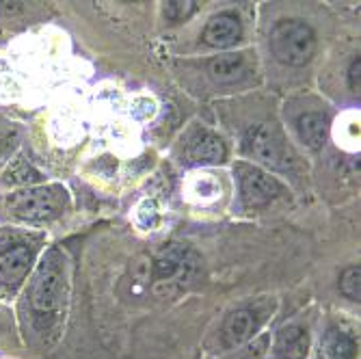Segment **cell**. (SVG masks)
Returning <instances> with one entry per match:
<instances>
[{"instance_id":"1","label":"cell","mask_w":361,"mask_h":359,"mask_svg":"<svg viewBox=\"0 0 361 359\" xmlns=\"http://www.w3.org/2000/svg\"><path fill=\"white\" fill-rule=\"evenodd\" d=\"M68 264L59 249H48L32 269L18 301V322L24 344L32 351H50L63 331L68 310Z\"/></svg>"},{"instance_id":"2","label":"cell","mask_w":361,"mask_h":359,"mask_svg":"<svg viewBox=\"0 0 361 359\" xmlns=\"http://www.w3.org/2000/svg\"><path fill=\"white\" fill-rule=\"evenodd\" d=\"M44 245V234L13 230V227L0 230V301L18 297L32 269L37 267Z\"/></svg>"},{"instance_id":"3","label":"cell","mask_w":361,"mask_h":359,"mask_svg":"<svg viewBox=\"0 0 361 359\" xmlns=\"http://www.w3.org/2000/svg\"><path fill=\"white\" fill-rule=\"evenodd\" d=\"M68 206V190L61 184H37L5 193L0 197V217L7 221L39 225L63 217Z\"/></svg>"},{"instance_id":"4","label":"cell","mask_w":361,"mask_h":359,"mask_svg":"<svg viewBox=\"0 0 361 359\" xmlns=\"http://www.w3.org/2000/svg\"><path fill=\"white\" fill-rule=\"evenodd\" d=\"M271 50L286 65L310 63L316 52V35L314 30L301 20H286L279 22L271 32Z\"/></svg>"},{"instance_id":"5","label":"cell","mask_w":361,"mask_h":359,"mask_svg":"<svg viewBox=\"0 0 361 359\" xmlns=\"http://www.w3.org/2000/svg\"><path fill=\"white\" fill-rule=\"evenodd\" d=\"M267 316H269V310L257 308V305L234 310L223 320L221 329H219V338H216L219 348L236 351L243 344H247L249 340H253L257 336V331L262 329V324H264Z\"/></svg>"},{"instance_id":"6","label":"cell","mask_w":361,"mask_h":359,"mask_svg":"<svg viewBox=\"0 0 361 359\" xmlns=\"http://www.w3.org/2000/svg\"><path fill=\"white\" fill-rule=\"evenodd\" d=\"M240 176V190H243V200L249 208H262L271 204L277 195L281 193V186L277 180H273L269 174L262 169L243 165L238 167Z\"/></svg>"},{"instance_id":"7","label":"cell","mask_w":361,"mask_h":359,"mask_svg":"<svg viewBox=\"0 0 361 359\" xmlns=\"http://www.w3.org/2000/svg\"><path fill=\"white\" fill-rule=\"evenodd\" d=\"M312 338L301 322L283 324L271 344V359H307Z\"/></svg>"},{"instance_id":"8","label":"cell","mask_w":361,"mask_h":359,"mask_svg":"<svg viewBox=\"0 0 361 359\" xmlns=\"http://www.w3.org/2000/svg\"><path fill=\"white\" fill-rule=\"evenodd\" d=\"M247 152L267 162L271 167H286V145L279 139V135L275 130L267 128V126H259L255 130H251L249 137H247Z\"/></svg>"},{"instance_id":"9","label":"cell","mask_w":361,"mask_h":359,"mask_svg":"<svg viewBox=\"0 0 361 359\" xmlns=\"http://www.w3.org/2000/svg\"><path fill=\"white\" fill-rule=\"evenodd\" d=\"M42 180H44V174L22 154L16 156L13 160H9L3 169V174H0V186L7 188V190L37 186V184H42Z\"/></svg>"},{"instance_id":"10","label":"cell","mask_w":361,"mask_h":359,"mask_svg":"<svg viewBox=\"0 0 361 359\" xmlns=\"http://www.w3.org/2000/svg\"><path fill=\"white\" fill-rule=\"evenodd\" d=\"M240 22L232 13H219L214 16L206 30H204V42L212 48H227L238 42L240 37Z\"/></svg>"},{"instance_id":"11","label":"cell","mask_w":361,"mask_h":359,"mask_svg":"<svg viewBox=\"0 0 361 359\" xmlns=\"http://www.w3.org/2000/svg\"><path fill=\"white\" fill-rule=\"evenodd\" d=\"M322 359H357V340L342 327H329L320 340Z\"/></svg>"},{"instance_id":"12","label":"cell","mask_w":361,"mask_h":359,"mask_svg":"<svg viewBox=\"0 0 361 359\" xmlns=\"http://www.w3.org/2000/svg\"><path fill=\"white\" fill-rule=\"evenodd\" d=\"M188 271L190 264L186 262V251L169 249L154 262V286L158 288L160 284H176V279L186 277Z\"/></svg>"},{"instance_id":"13","label":"cell","mask_w":361,"mask_h":359,"mask_svg":"<svg viewBox=\"0 0 361 359\" xmlns=\"http://www.w3.org/2000/svg\"><path fill=\"white\" fill-rule=\"evenodd\" d=\"M299 137L312 150H318L326 141V119L320 113H305L297 121Z\"/></svg>"},{"instance_id":"14","label":"cell","mask_w":361,"mask_h":359,"mask_svg":"<svg viewBox=\"0 0 361 359\" xmlns=\"http://www.w3.org/2000/svg\"><path fill=\"white\" fill-rule=\"evenodd\" d=\"M245 72V59L243 54H223L210 63V74L219 83H234Z\"/></svg>"},{"instance_id":"15","label":"cell","mask_w":361,"mask_h":359,"mask_svg":"<svg viewBox=\"0 0 361 359\" xmlns=\"http://www.w3.org/2000/svg\"><path fill=\"white\" fill-rule=\"evenodd\" d=\"M225 154L223 141L214 135H202L190 145V158L197 162H223Z\"/></svg>"},{"instance_id":"16","label":"cell","mask_w":361,"mask_h":359,"mask_svg":"<svg viewBox=\"0 0 361 359\" xmlns=\"http://www.w3.org/2000/svg\"><path fill=\"white\" fill-rule=\"evenodd\" d=\"M18 143H20V130L11 123H0V167H5L11 160Z\"/></svg>"},{"instance_id":"17","label":"cell","mask_w":361,"mask_h":359,"mask_svg":"<svg viewBox=\"0 0 361 359\" xmlns=\"http://www.w3.org/2000/svg\"><path fill=\"white\" fill-rule=\"evenodd\" d=\"M359 279H361V269L359 267H348L342 277H340V290L342 295L350 301H359Z\"/></svg>"},{"instance_id":"18","label":"cell","mask_w":361,"mask_h":359,"mask_svg":"<svg viewBox=\"0 0 361 359\" xmlns=\"http://www.w3.org/2000/svg\"><path fill=\"white\" fill-rule=\"evenodd\" d=\"M18 346V334L13 329V314L0 308V348Z\"/></svg>"},{"instance_id":"19","label":"cell","mask_w":361,"mask_h":359,"mask_svg":"<svg viewBox=\"0 0 361 359\" xmlns=\"http://www.w3.org/2000/svg\"><path fill=\"white\" fill-rule=\"evenodd\" d=\"M197 9V3H167V18L173 20V22H182L186 20L192 11Z\"/></svg>"},{"instance_id":"20","label":"cell","mask_w":361,"mask_h":359,"mask_svg":"<svg viewBox=\"0 0 361 359\" xmlns=\"http://www.w3.org/2000/svg\"><path fill=\"white\" fill-rule=\"evenodd\" d=\"M359 72H361V61L355 59L350 63V72H348V83H350V89L355 93H359Z\"/></svg>"}]
</instances>
